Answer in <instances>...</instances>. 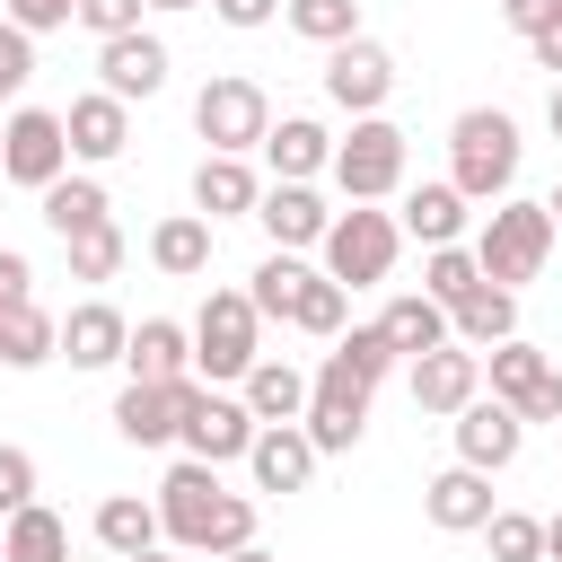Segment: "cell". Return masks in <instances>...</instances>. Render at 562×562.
<instances>
[{
  "label": "cell",
  "mask_w": 562,
  "mask_h": 562,
  "mask_svg": "<svg viewBox=\"0 0 562 562\" xmlns=\"http://www.w3.org/2000/svg\"><path fill=\"white\" fill-rule=\"evenodd\" d=\"M158 527H167L176 553H211V562H220V553H246V544H255V501L228 492L220 465L184 457V465H167V483H158Z\"/></svg>",
  "instance_id": "1"
},
{
  "label": "cell",
  "mask_w": 562,
  "mask_h": 562,
  "mask_svg": "<svg viewBox=\"0 0 562 562\" xmlns=\"http://www.w3.org/2000/svg\"><path fill=\"white\" fill-rule=\"evenodd\" d=\"M448 184L465 202H509V184H518V123L501 105H465L448 123Z\"/></svg>",
  "instance_id": "2"
},
{
  "label": "cell",
  "mask_w": 562,
  "mask_h": 562,
  "mask_svg": "<svg viewBox=\"0 0 562 562\" xmlns=\"http://www.w3.org/2000/svg\"><path fill=\"white\" fill-rule=\"evenodd\" d=\"M553 211L544 202H492L483 211V228H474V263H483V281L492 290H527L536 272H544V255H553Z\"/></svg>",
  "instance_id": "3"
},
{
  "label": "cell",
  "mask_w": 562,
  "mask_h": 562,
  "mask_svg": "<svg viewBox=\"0 0 562 562\" xmlns=\"http://www.w3.org/2000/svg\"><path fill=\"white\" fill-rule=\"evenodd\" d=\"M263 360V316H255V299L246 290H211L202 299V316H193V378L202 386H246V369Z\"/></svg>",
  "instance_id": "4"
},
{
  "label": "cell",
  "mask_w": 562,
  "mask_h": 562,
  "mask_svg": "<svg viewBox=\"0 0 562 562\" xmlns=\"http://www.w3.org/2000/svg\"><path fill=\"white\" fill-rule=\"evenodd\" d=\"M395 255H404V220H395V211H378V202L334 211V228H325V281L378 290V281L395 272Z\"/></svg>",
  "instance_id": "5"
},
{
  "label": "cell",
  "mask_w": 562,
  "mask_h": 562,
  "mask_svg": "<svg viewBox=\"0 0 562 562\" xmlns=\"http://www.w3.org/2000/svg\"><path fill=\"white\" fill-rule=\"evenodd\" d=\"M193 132L211 140V158H246V149H263V132H272V97H263L246 70H220V79L193 97Z\"/></svg>",
  "instance_id": "6"
},
{
  "label": "cell",
  "mask_w": 562,
  "mask_h": 562,
  "mask_svg": "<svg viewBox=\"0 0 562 562\" xmlns=\"http://www.w3.org/2000/svg\"><path fill=\"white\" fill-rule=\"evenodd\" d=\"M404 132L386 123V114H369V123H351V140H334V184H342V202H386L395 184H404Z\"/></svg>",
  "instance_id": "7"
},
{
  "label": "cell",
  "mask_w": 562,
  "mask_h": 562,
  "mask_svg": "<svg viewBox=\"0 0 562 562\" xmlns=\"http://www.w3.org/2000/svg\"><path fill=\"white\" fill-rule=\"evenodd\" d=\"M0 176H9V184L53 193V184L70 176V132H61V114L18 105V114H9V132H0Z\"/></svg>",
  "instance_id": "8"
},
{
  "label": "cell",
  "mask_w": 562,
  "mask_h": 562,
  "mask_svg": "<svg viewBox=\"0 0 562 562\" xmlns=\"http://www.w3.org/2000/svg\"><path fill=\"white\" fill-rule=\"evenodd\" d=\"M360 430H369V378L325 351V369L307 386V439H316V457H342V448H360Z\"/></svg>",
  "instance_id": "9"
},
{
  "label": "cell",
  "mask_w": 562,
  "mask_h": 562,
  "mask_svg": "<svg viewBox=\"0 0 562 562\" xmlns=\"http://www.w3.org/2000/svg\"><path fill=\"white\" fill-rule=\"evenodd\" d=\"M483 369H492V395L518 422H562V369L536 342H501V351H483Z\"/></svg>",
  "instance_id": "10"
},
{
  "label": "cell",
  "mask_w": 562,
  "mask_h": 562,
  "mask_svg": "<svg viewBox=\"0 0 562 562\" xmlns=\"http://www.w3.org/2000/svg\"><path fill=\"white\" fill-rule=\"evenodd\" d=\"M325 97H334L351 123H369V114L395 97V53H386V44H369V35L334 44V53H325Z\"/></svg>",
  "instance_id": "11"
},
{
  "label": "cell",
  "mask_w": 562,
  "mask_h": 562,
  "mask_svg": "<svg viewBox=\"0 0 562 562\" xmlns=\"http://www.w3.org/2000/svg\"><path fill=\"white\" fill-rule=\"evenodd\" d=\"M255 413H246V395H220V386H202L193 395V413H184V457H202V465H237V457H255Z\"/></svg>",
  "instance_id": "12"
},
{
  "label": "cell",
  "mask_w": 562,
  "mask_h": 562,
  "mask_svg": "<svg viewBox=\"0 0 562 562\" xmlns=\"http://www.w3.org/2000/svg\"><path fill=\"white\" fill-rule=\"evenodd\" d=\"M193 395H202V378H176V386H132V378H123V395H114V430H123L132 448H167V439L184 430Z\"/></svg>",
  "instance_id": "13"
},
{
  "label": "cell",
  "mask_w": 562,
  "mask_h": 562,
  "mask_svg": "<svg viewBox=\"0 0 562 562\" xmlns=\"http://www.w3.org/2000/svg\"><path fill=\"white\" fill-rule=\"evenodd\" d=\"M483 395V351H465V342H439V351H422L413 360V413H465Z\"/></svg>",
  "instance_id": "14"
},
{
  "label": "cell",
  "mask_w": 562,
  "mask_h": 562,
  "mask_svg": "<svg viewBox=\"0 0 562 562\" xmlns=\"http://www.w3.org/2000/svg\"><path fill=\"white\" fill-rule=\"evenodd\" d=\"M518 448H527V422H518L501 395H474V404L457 413V465L501 474V465H518Z\"/></svg>",
  "instance_id": "15"
},
{
  "label": "cell",
  "mask_w": 562,
  "mask_h": 562,
  "mask_svg": "<svg viewBox=\"0 0 562 562\" xmlns=\"http://www.w3.org/2000/svg\"><path fill=\"white\" fill-rule=\"evenodd\" d=\"M61 132H70V158L105 167V158H123V149H132V105H123V97H105V88H88V97H70Z\"/></svg>",
  "instance_id": "16"
},
{
  "label": "cell",
  "mask_w": 562,
  "mask_h": 562,
  "mask_svg": "<svg viewBox=\"0 0 562 562\" xmlns=\"http://www.w3.org/2000/svg\"><path fill=\"white\" fill-rule=\"evenodd\" d=\"M422 509H430V527H439V536H483V527H492V474L448 465V474H430V483H422Z\"/></svg>",
  "instance_id": "17"
},
{
  "label": "cell",
  "mask_w": 562,
  "mask_h": 562,
  "mask_svg": "<svg viewBox=\"0 0 562 562\" xmlns=\"http://www.w3.org/2000/svg\"><path fill=\"white\" fill-rule=\"evenodd\" d=\"M97 79H105V97H158L167 88V44L140 26V35H114V44H97Z\"/></svg>",
  "instance_id": "18"
},
{
  "label": "cell",
  "mask_w": 562,
  "mask_h": 562,
  "mask_svg": "<svg viewBox=\"0 0 562 562\" xmlns=\"http://www.w3.org/2000/svg\"><path fill=\"white\" fill-rule=\"evenodd\" d=\"M123 351H132V316H123V307L88 299V307L61 316V360H70V369H114Z\"/></svg>",
  "instance_id": "19"
},
{
  "label": "cell",
  "mask_w": 562,
  "mask_h": 562,
  "mask_svg": "<svg viewBox=\"0 0 562 562\" xmlns=\"http://www.w3.org/2000/svg\"><path fill=\"white\" fill-rule=\"evenodd\" d=\"M123 369H132V386H176V378H193V334L176 316H140Z\"/></svg>",
  "instance_id": "20"
},
{
  "label": "cell",
  "mask_w": 562,
  "mask_h": 562,
  "mask_svg": "<svg viewBox=\"0 0 562 562\" xmlns=\"http://www.w3.org/2000/svg\"><path fill=\"white\" fill-rule=\"evenodd\" d=\"M255 220H263V237H272L281 255H299V246H325V228H334V211L316 202V184H272V193L255 202Z\"/></svg>",
  "instance_id": "21"
},
{
  "label": "cell",
  "mask_w": 562,
  "mask_h": 562,
  "mask_svg": "<svg viewBox=\"0 0 562 562\" xmlns=\"http://www.w3.org/2000/svg\"><path fill=\"white\" fill-rule=\"evenodd\" d=\"M255 492H307V474H316V439H307V422H272V430H255Z\"/></svg>",
  "instance_id": "22"
},
{
  "label": "cell",
  "mask_w": 562,
  "mask_h": 562,
  "mask_svg": "<svg viewBox=\"0 0 562 562\" xmlns=\"http://www.w3.org/2000/svg\"><path fill=\"white\" fill-rule=\"evenodd\" d=\"M263 158H272V176H281V184H307V176H325V167H334V132H325L316 114H281V123L263 132Z\"/></svg>",
  "instance_id": "23"
},
{
  "label": "cell",
  "mask_w": 562,
  "mask_h": 562,
  "mask_svg": "<svg viewBox=\"0 0 562 562\" xmlns=\"http://www.w3.org/2000/svg\"><path fill=\"white\" fill-rule=\"evenodd\" d=\"M307 386H316L307 369H290V360H272V351H263V360L246 369V386H237V395H246V413L272 430V422H307Z\"/></svg>",
  "instance_id": "24"
},
{
  "label": "cell",
  "mask_w": 562,
  "mask_h": 562,
  "mask_svg": "<svg viewBox=\"0 0 562 562\" xmlns=\"http://www.w3.org/2000/svg\"><path fill=\"white\" fill-rule=\"evenodd\" d=\"M255 202H263V184H255L246 158H202L193 167V211L202 220H255Z\"/></svg>",
  "instance_id": "25"
},
{
  "label": "cell",
  "mask_w": 562,
  "mask_h": 562,
  "mask_svg": "<svg viewBox=\"0 0 562 562\" xmlns=\"http://www.w3.org/2000/svg\"><path fill=\"white\" fill-rule=\"evenodd\" d=\"M149 263H158L167 281H202V272H211V220H202V211L158 220V228H149Z\"/></svg>",
  "instance_id": "26"
},
{
  "label": "cell",
  "mask_w": 562,
  "mask_h": 562,
  "mask_svg": "<svg viewBox=\"0 0 562 562\" xmlns=\"http://www.w3.org/2000/svg\"><path fill=\"white\" fill-rule=\"evenodd\" d=\"M386 342H395V360H422V351H439V342H457V325H448V307L439 299H422V290H404V299H386Z\"/></svg>",
  "instance_id": "27"
},
{
  "label": "cell",
  "mask_w": 562,
  "mask_h": 562,
  "mask_svg": "<svg viewBox=\"0 0 562 562\" xmlns=\"http://www.w3.org/2000/svg\"><path fill=\"white\" fill-rule=\"evenodd\" d=\"M97 544L114 553V562H132V553H149L167 527H158V501H140V492H114V501H97Z\"/></svg>",
  "instance_id": "28"
},
{
  "label": "cell",
  "mask_w": 562,
  "mask_h": 562,
  "mask_svg": "<svg viewBox=\"0 0 562 562\" xmlns=\"http://www.w3.org/2000/svg\"><path fill=\"white\" fill-rule=\"evenodd\" d=\"M105 211H114V202H105V184H97V176H61V184L44 193V228H53L61 246H70V237H97V228H114Z\"/></svg>",
  "instance_id": "29"
},
{
  "label": "cell",
  "mask_w": 562,
  "mask_h": 562,
  "mask_svg": "<svg viewBox=\"0 0 562 562\" xmlns=\"http://www.w3.org/2000/svg\"><path fill=\"white\" fill-rule=\"evenodd\" d=\"M404 237H422V246H465V193H457V184H413V193H404Z\"/></svg>",
  "instance_id": "30"
},
{
  "label": "cell",
  "mask_w": 562,
  "mask_h": 562,
  "mask_svg": "<svg viewBox=\"0 0 562 562\" xmlns=\"http://www.w3.org/2000/svg\"><path fill=\"white\" fill-rule=\"evenodd\" d=\"M448 325H457L465 351H501V342H518V290H492V281H483Z\"/></svg>",
  "instance_id": "31"
},
{
  "label": "cell",
  "mask_w": 562,
  "mask_h": 562,
  "mask_svg": "<svg viewBox=\"0 0 562 562\" xmlns=\"http://www.w3.org/2000/svg\"><path fill=\"white\" fill-rule=\"evenodd\" d=\"M0 553H9V562H70V527H61L44 501H26L18 518H0Z\"/></svg>",
  "instance_id": "32"
},
{
  "label": "cell",
  "mask_w": 562,
  "mask_h": 562,
  "mask_svg": "<svg viewBox=\"0 0 562 562\" xmlns=\"http://www.w3.org/2000/svg\"><path fill=\"white\" fill-rule=\"evenodd\" d=\"M0 360H9V369H44V360H61V316H44L35 299H26V307H9Z\"/></svg>",
  "instance_id": "33"
},
{
  "label": "cell",
  "mask_w": 562,
  "mask_h": 562,
  "mask_svg": "<svg viewBox=\"0 0 562 562\" xmlns=\"http://www.w3.org/2000/svg\"><path fill=\"white\" fill-rule=\"evenodd\" d=\"M474 290H483V263H474V246H430V263H422V299H439V307L457 316Z\"/></svg>",
  "instance_id": "34"
},
{
  "label": "cell",
  "mask_w": 562,
  "mask_h": 562,
  "mask_svg": "<svg viewBox=\"0 0 562 562\" xmlns=\"http://www.w3.org/2000/svg\"><path fill=\"white\" fill-rule=\"evenodd\" d=\"M281 18H290V35H307V44H325V53L360 35V0H290Z\"/></svg>",
  "instance_id": "35"
},
{
  "label": "cell",
  "mask_w": 562,
  "mask_h": 562,
  "mask_svg": "<svg viewBox=\"0 0 562 562\" xmlns=\"http://www.w3.org/2000/svg\"><path fill=\"white\" fill-rule=\"evenodd\" d=\"M299 281H307V263L272 246V255L255 263V290H246V299H255V316H281V325H290V307H299Z\"/></svg>",
  "instance_id": "36"
},
{
  "label": "cell",
  "mask_w": 562,
  "mask_h": 562,
  "mask_svg": "<svg viewBox=\"0 0 562 562\" xmlns=\"http://www.w3.org/2000/svg\"><path fill=\"white\" fill-rule=\"evenodd\" d=\"M342 307H351V290H342V281H325V272H307V281H299L290 325H299V334H342Z\"/></svg>",
  "instance_id": "37"
},
{
  "label": "cell",
  "mask_w": 562,
  "mask_h": 562,
  "mask_svg": "<svg viewBox=\"0 0 562 562\" xmlns=\"http://www.w3.org/2000/svg\"><path fill=\"white\" fill-rule=\"evenodd\" d=\"M492 562H544V518H527V509H492Z\"/></svg>",
  "instance_id": "38"
},
{
  "label": "cell",
  "mask_w": 562,
  "mask_h": 562,
  "mask_svg": "<svg viewBox=\"0 0 562 562\" xmlns=\"http://www.w3.org/2000/svg\"><path fill=\"white\" fill-rule=\"evenodd\" d=\"M334 360H342V369H360V378L378 386V378L395 369V342H386V325H351V334L334 342Z\"/></svg>",
  "instance_id": "39"
},
{
  "label": "cell",
  "mask_w": 562,
  "mask_h": 562,
  "mask_svg": "<svg viewBox=\"0 0 562 562\" xmlns=\"http://www.w3.org/2000/svg\"><path fill=\"white\" fill-rule=\"evenodd\" d=\"M114 272H123V228L70 237V281H114Z\"/></svg>",
  "instance_id": "40"
},
{
  "label": "cell",
  "mask_w": 562,
  "mask_h": 562,
  "mask_svg": "<svg viewBox=\"0 0 562 562\" xmlns=\"http://www.w3.org/2000/svg\"><path fill=\"white\" fill-rule=\"evenodd\" d=\"M79 26H88L97 44H114V35H140V0H79Z\"/></svg>",
  "instance_id": "41"
},
{
  "label": "cell",
  "mask_w": 562,
  "mask_h": 562,
  "mask_svg": "<svg viewBox=\"0 0 562 562\" xmlns=\"http://www.w3.org/2000/svg\"><path fill=\"white\" fill-rule=\"evenodd\" d=\"M26 501H35V457H26V448H9V439H0V518H18V509H26Z\"/></svg>",
  "instance_id": "42"
},
{
  "label": "cell",
  "mask_w": 562,
  "mask_h": 562,
  "mask_svg": "<svg viewBox=\"0 0 562 562\" xmlns=\"http://www.w3.org/2000/svg\"><path fill=\"white\" fill-rule=\"evenodd\" d=\"M26 79H35V35H26V26H9V18H0V97H18V88H26Z\"/></svg>",
  "instance_id": "43"
},
{
  "label": "cell",
  "mask_w": 562,
  "mask_h": 562,
  "mask_svg": "<svg viewBox=\"0 0 562 562\" xmlns=\"http://www.w3.org/2000/svg\"><path fill=\"white\" fill-rule=\"evenodd\" d=\"M70 18H79V0H9V26H26V35H53Z\"/></svg>",
  "instance_id": "44"
},
{
  "label": "cell",
  "mask_w": 562,
  "mask_h": 562,
  "mask_svg": "<svg viewBox=\"0 0 562 562\" xmlns=\"http://www.w3.org/2000/svg\"><path fill=\"white\" fill-rule=\"evenodd\" d=\"M26 299H35V263L18 246H0V307H26Z\"/></svg>",
  "instance_id": "45"
},
{
  "label": "cell",
  "mask_w": 562,
  "mask_h": 562,
  "mask_svg": "<svg viewBox=\"0 0 562 562\" xmlns=\"http://www.w3.org/2000/svg\"><path fill=\"white\" fill-rule=\"evenodd\" d=\"M501 18H509L518 35H544V26L562 18V0H501Z\"/></svg>",
  "instance_id": "46"
},
{
  "label": "cell",
  "mask_w": 562,
  "mask_h": 562,
  "mask_svg": "<svg viewBox=\"0 0 562 562\" xmlns=\"http://www.w3.org/2000/svg\"><path fill=\"white\" fill-rule=\"evenodd\" d=\"M220 9V26H272L281 18V0H211Z\"/></svg>",
  "instance_id": "47"
},
{
  "label": "cell",
  "mask_w": 562,
  "mask_h": 562,
  "mask_svg": "<svg viewBox=\"0 0 562 562\" xmlns=\"http://www.w3.org/2000/svg\"><path fill=\"white\" fill-rule=\"evenodd\" d=\"M527 53H536V70H553V79H562V18H553L544 35H527Z\"/></svg>",
  "instance_id": "48"
},
{
  "label": "cell",
  "mask_w": 562,
  "mask_h": 562,
  "mask_svg": "<svg viewBox=\"0 0 562 562\" xmlns=\"http://www.w3.org/2000/svg\"><path fill=\"white\" fill-rule=\"evenodd\" d=\"M544 562H562V509L544 518Z\"/></svg>",
  "instance_id": "49"
},
{
  "label": "cell",
  "mask_w": 562,
  "mask_h": 562,
  "mask_svg": "<svg viewBox=\"0 0 562 562\" xmlns=\"http://www.w3.org/2000/svg\"><path fill=\"white\" fill-rule=\"evenodd\" d=\"M544 123H553V140H562V79H553V105H544Z\"/></svg>",
  "instance_id": "50"
},
{
  "label": "cell",
  "mask_w": 562,
  "mask_h": 562,
  "mask_svg": "<svg viewBox=\"0 0 562 562\" xmlns=\"http://www.w3.org/2000/svg\"><path fill=\"white\" fill-rule=\"evenodd\" d=\"M220 562H281V553H263V544H246V553H220Z\"/></svg>",
  "instance_id": "51"
},
{
  "label": "cell",
  "mask_w": 562,
  "mask_h": 562,
  "mask_svg": "<svg viewBox=\"0 0 562 562\" xmlns=\"http://www.w3.org/2000/svg\"><path fill=\"white\" fill-rule=\"evenodd\" d=\"M140 9H211V0H140Z\"/></svg>",
  "instance_id": "52"
},
{
  "label": "cell",
  "mask_w": 562,
  "mask_h": 562,
  "mask_svg": "<svg viewBox=\"0 0 562 562\" xmlns=\"http://www.w3.org/2000/svg\"><path fill=\"white\" fill-rule=\"evenodd\" d=\"M544 211H553V228H562V184H553V193H544Z\"/></svg>",
  "instance_id": "53"
},
{
  "label": "cell",
  "mask_w": 562,
  "mask_h": 562,
  "mask_svg": "<svg viewBox=\"0 0 562 562\" xmlns=\"http://www.w3.org/2000/svg\"><path fill=\"white\" fill-rule=\"evenodd\" d=\"M132 562H176V553H158V544H149V553H132Z\"/></svg>",
  "instance_id": "54"
},
{
  "label": "cell",
  "mask_w": 562,
  "mask_h": 562,
  "mask_svg": "<svg viewBox=\"0 0 562 562\" xmlns=\"http://www.w3.org/2000/svg\"><path fill=\"white\" fill-rule=\"evenodd\" d=\"M0 334H9V307H0Z\"/></svg>",
  "instance_id": "55"
},
{
  "label": "cell",
  "mask_w": 562,
  "mask_h": 562,
  "mask_svg": "<svg viewBox=\"0 0 562 562\" xmlns=\"http://www.w3.org/2000/svg\"><path fill=\"white\" fill-rule=\"evenodd\" d=\"M0 562H9V553H0Z\"/></svg>",
  "instance_id": "56"
},
{
  "label": "cell",
  "mask_w": 562,
  "mask_h": 562,
  "mask_svg": "<svg viewBox=\"0 0 562 562\" xmlns=\"http://www.w3.org/2000/svg\"><path fill=\"white\" fill-rule=\"evenodd\" d=\"M0 9H9V0H0Z\"/></svg>",
  "instance_id": "57"
}]
</instances>
